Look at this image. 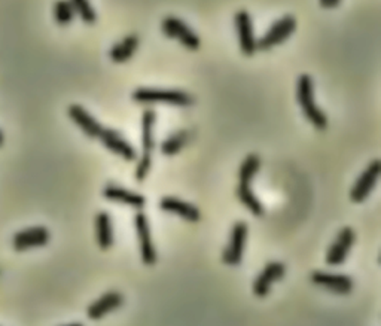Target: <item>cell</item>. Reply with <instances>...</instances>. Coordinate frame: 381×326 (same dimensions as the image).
I'll list each match as a JSON object with an SVG mask.
<instances>
[{"instance_id":"6da1fadb","label":"cell","mask_w":381,"mask_h":326,"mask_svg":"<svg viewBox=\"0 0 381 326\" xmlns=\"http://www.w3.org/2000/svg\"><path fill=\"white\" fill-rule=\"evenodd\" d=\"M297 98L299 106L304 112L307 121H310L315 128L323 131L328 127V118L324 112L316 105L315 100V85L310 75H301L297 82Z\"/></svg>"},{"instance_id":"7a4b0ae2","label":"cell","mask_w":381,"mask_h":326,"mask_svg":"<svg viewBox=\"0 0 381 326\" xmlns=\"http://www.w3.org/2000/svg\"><path fill=\"white\" fill-rule=\"evenodd\" d=\"M134 102L151 105V103H164L179 108H188L194 103V98L181 89H161V88H137L131 94Z\"/></svg>"},{"instance_id":"3957f363","label":"cell","mask_w":381,"mask_h":326,"mask_svg":"<svg viewBox=\"0 0 381 326\" xmlns=\"http://www.w3.org/2000/svg\"><path fill=\"white\" fill-rule=\"evenodd\" d=\"M295 29H297V20L292 15H285L283 18L276 21L260 40H256V50L268 51L277 47V45L290 38V35L295 31Z\"/></svg>"},{"instance_id":"277c9868","label":"cell","mask_w":381,"mask_h":326,"mask_svg":"<svg viewBox=\"0 0 381 326\" xmlns=\"http://www.w3.org/2000/svg\"><path fill=\"white\" fill-rule=\"evenodd\" d=\"M248 234H249L248 223L243 222V221L234 223V227L231 230L230 244L225 247V251L222 252V262L223 264H227L230 267H235V265L241 264L246 240H248Z\"/></svg>"},{"instance_id":"5b68a950","label":"cell","mask_w":381,"mask_h":326,"mask_svg":"<svg viewBox=\"0 0 381 326\" xmlns=\"http://www.w3.org/2000/svg\"><path fill=\"white\" fill-rule=\"evenodd\" d=\"M161 30L167 38H172L181 42L185 48L195 51L200 48V38L195 35L194 30L188 27L182 20L176 17H165L161 22Z\"/></svg>"},{"instance_id":"8992f818","label":"cell","mask_w":381,"mask_h":326,"mask_svg":"<svg viewBox=\"0 0 381 326\" xmlns=\"http://www.w3.org/2000/svg\"><path fill=\"white\" fill-rule=\"evenodd\" d=\"M134 225H136V232L139 239V247H140V258L144 265H155L158 255H156L155 244L152 242L149 221L143 212H137L134 216Z\"/></svg>"},{"instance_id":"52a82bcc","label":"cell","mask_w":381,"mask_h":326,"mask_svg":"<svg viewBox=\"0 0 381 326\" xmlns=\"http://www.w3.org/2000/svg\"><path fill=\"white\" fill-rule=\"evenodd\" d=\"M310 282L315 286L323 288L338 295H349L354 286L353 279L350 276L332 274L327 272H320V269H316V272H313L310 274Z\"/></svg>"},{"instance_id":"ba28073f","label":"cell","mask_w":381,"mask_h":326,"mask_svg":"<svg viewBox=\"0 0 381 326\" xmlns=\"http://www.w3.org/2000/svg\"><path fill=\"white\" fill-rule=\"evenodd\" d=\"M286 274V265L283 262L278 261H271L268 262L262 272L256 276L252 290L255 297L257 298H265L268 294H270L271 286L282 280Z\"/></svg>"},{"instance_id":"9c48e42d","label":"cell","mask_w":381,"mask_h":326,"mask_svg":"<svg viewBox=\"0 0 381 326\" xmlns=\"http://www.w3.org/2000/svg\"><path fill=\"white\" fill-rule=\"evenodd\" d=\"M234 24H235V31H237L241 52L246 55V57H253L256 52V39H255L253 22H252L251 14L244 9L239 10V13L234 15Z\"/></svg>"},{"instance_id":"30bf717a","label":"cell","mask_w":381,"mask_h":326,"mask_svg":"<svg viewBox=\"0 0 381 326\" xmlns=\"http://www.w3.org/2000/svg\"><path fill=\"white\" fill-rule=\"evenodd\" d=\"M380 173H381L380 160H374L373 163L368 164L365 172L361 175L359 179H357L350 191V200L353 203H362V201H365L366 197L373 193V189L378 182Z\"/></svg>"},{"instance_id":"8fae6325","label":"cell","mask_w":381,"mask_h":326,"mask_svg":"<svg viewBox=\"0 0 381 326\" xmlns=\"http://www.w3.org/2000/svg\"><path fill=\"white\" fill-rule=\"evenodd\" d=\"M356 240V234L353 231V228L345 227L343 228L335 242L329 246V249L327 252V258H324V261H327L328 265L331 267H337L345 262L347 256H349L352 247L354 244Z\"/></svg>"},{"instance_id":"7c38bea8","label":"cell","mask_w":381,"mask_h":326,"mask_svg":"<svg viewBox=\"0 0 381 326\" xmlns=\"http://www.w3.org/2000/svg\"><path fill=\"white\" fill-rule=\"evenodd\" d=\"M126 298L121 292L117 290H109L106 294H103L97 301L91 302L87 309V316L91 320H100L103 316H106L107 313L121 309L124 306Z\"/></svg>"},{"instance_id":"4fadbf2b","label":"cell","mask_w":381,"mask_h":326,"mask_svg":"<svg viewBox=\"0 0 381 326\" xmlns=\"http://www.w3.org/2000/svg\"><path fill=\"white\" fill-rule=\"evenodd\" d=\"M100 142L103 143L105 148L112 151L114 154L119 155L121 158L126 161H134L137 158V152L133 146L126 140V138L119 134L118 131L112 128H103L102 134H100Z\"/></svg>"},{"instance_id":"5bb4252c","label":"cell","mask_w":381,"mask_h":326,"mask_svg":"<svg viewBox=\"0 0 381 326\" xmlns=\"http://www.w3.org/2000/svg\"><path fill=\"white\" fill-rule=\"evenodd\" d=\"M67 115H69V118L82 130L84 134H87V136L91 139H98L105 128L88 110H85L80 105H72L67 109Z\"/></svg>"},{"instance_id":"9a60e30c","label":"cell","mask_w":381,"mask_h":326,"mask_svg":"<svg viewBox=\"0 0 381 326\" xmlns=\"http://www.w3.org/2000/svg\"><path fill=\"white\" fill-rule=\"evenodd\" d=\"M51 239L50 231L45 227H33L17 232L13 239L15 251H27L31 247H42Z\"/></svg>"},{"instance_id":"2e32d148","label":"cell","mask_w":381,"mask_h":326,"mask_svg":"<svg viewBox=\"0 0 381 326\" xmlns=\"http://www.w3.org/2000/svg\"><path fill=\"white\" fill-rule=\"evenodd\" d=\"M103 197L107 201H112V203L131 206L137 210H142L144 206H147V198H144L142 194L133 193V191H128L126 188L114 185V184H109L103 188Z\"/></svg>"},{"instance_id":"e0dca14e","label":"cell","mask_w":381,"mask_h":326,"mask_svg":"<svg viewBox=\"0 0 381 326\" xmlns=\"http://www.w3.org/2000/svg\"><path fill=\"white\" fill-rule=\"evenodd\" d=\"M160 209L163 212L172 213V215L181 216L188 222H198L201 219V213L200 210L190 203H186V201L176 198V197H163L158 203Z\"/></svg>"},{"instance_id":"ac0fdd59","label":"cell","mask_w":381,"mask_h":326,"mask_svg":"<svg viewBox=\"0 0 381 326\" xmlns=\"http://www.w3.org/2000/svg\"><path fill=\"white\" fill-rule=\"evenodd\" d=\"M96 239L102 251H107L114 246V228L107 212H98L96 216Z\"/></svg>"},{"instance_id":"d6986e66","label":"cell","mask_w":381,"mask_h":326,"mask_svg":"<svg viewBox=\"0 0 381 326\" xmlns=\"http://www.w3.org/2000/svg\"><path fill=\"white\" fill-rule=\"evenodd\" d=\"M137 48H139V38L136 35H128L112 47L109 57L114 63H126L133 57L134 52L137 51Z\"/></svg>"},{"instance_id":"ffe728a7","label":"cell","mask_w":381,"mask_h":326,"mask_svg":"<svg viewBox=\"0 0 381 326\" xmlns=\"http://www.w3.org/2000/svg\"><path fill=\"white\" fill-rule=\"evenodd\" d=\"M156 122V114L152 109L143 110L142 114V149L143 154L152 155V149L155 146L154 140V127Z\"/></svg>"},{"instance_id":"44dd1931","label":"cell","mask_w":381,"mask_h":326,"mask_svg":"<svg viewBox=\"0 0 381 326\" xmlns=\"http://www.w3.org/2000/svg\"><path fill=\"white\" fill-rule=\"evenodd\" d=\"M235 194H237L239 200L241 201V205L248 209L253 216H262L265 213V209L262 206V203L255 195V193L252 191L251 185H241L239 184L237 191H235Z\"/></svg>"},{"instance_id":"7402d4cb","label":"cell","mask_w":381,"mask_h":326,"mask_svg":"<svg viewBox=\"0 0 381 326\" xmlns=\"http://www.w3.org/2000/svg\"><path fill=\"white\" fill-rule=\"evenodd\" d=\"M261 167V158L255 154H251L244 158L241 163V167L239 170V179L241 185H251L252 181L255 179L256 173L260 172Z\"/></svg>"},{"instance_id":"603a6c76","label":"cell","mask_w":381,"mask_h":326,"mask_svg":"<svg viewBox=\"0 0 381 326\" xmlns=\"http://www.w3.org/2000/svg\"><path fill=\"white\" fill-rule=\"evenodd\" d=\"M188 136L189 134L186 130H179L173 133L172 136H169L161 143V154L165 156L177 154L186 145Z\"/></svg>"},{"instance_id":"cb8c5ba5","label":"cell","mask_w":381,"mask_h":326,"mask_svg":"<svg viewBox=\"0 0 381 326\" xmlns=\"http://www.w3.org/2000/svg\"><path fill=\"white\" fill-rule=\"evenodd\" d=\"M69 2L73 8V13L80 15L85 24H94L97 21V14L89 0H69Z\"/></svg>"},{"instance_id":"d4e9b609","label":"cell","mask_w":381,"mask_h":326,"mask_svg":"<svg viewBox=\"0 0 381 326\" xmlns=\"http://www.w3.org/2000/svg\"><path fill=\"white\" fill-rule=\"evenodd\" d=\"M73 8L69 0H57L54 5V18L59 26H67L73 21Z\"/></svg>"},{"instance_id":"484cf974","label":"cell","mask_w":381,"mask_h":326,"mask_svg":"<svg viewBox=\"0 0 381 326\" xmlns=\"http://www.w3.org/2000/svg\"><path fill=\"white\" fill-rule=\"evenodd\" d=\"M151 165H152V155L143 154L137 163V167H136V181L137 182H143L144 179H147V176L151 170Z\"/></svg>"},{"instance_id":"4316f807","label":"cell","mask_w":381,"mask_h":326,"mask_svg":"<svg viewBox=\"0 0 381 326\" xmlns=\"http://www.w3.org/2000/svg\"><path fill=\"white\" fill-rule=\"evenodd\" d=\"M319 2L324 9H334L340 5L341 0H319Z\"/></svg>"},{"instance_id":"83f0119b","label":"cell","mask_w":381,"mask_h":326,"mask_svg":"<svg viewBox=\"0 0 381 326\" xmlns=\"http://www.w3.org/2000/svg\"><path fill=\"white\" fill-rule=\"evenodd\" d=\"M3 142H5V138H3V133H2V131H0V146H2V145H3Z\"/></svg>"},{"instance_id":"f1b7e54d","label":"cell","mask_w":381,"mask_h":326,"mask_svg":"<svg viewBox=\"0 0 381 326\" xmlns=\"http://www.w3.org/2000/svg\"><path fill=\"white\" fill-rule=\"evenodd\" d=\"M64 326H84V325H82V323H77V322H76V323H70V325H64Z\"/></svg>"}]
</instances>
